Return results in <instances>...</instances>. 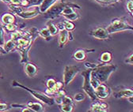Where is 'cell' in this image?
Listing matches in <instances>:
<instances>
[{
    "mask_svg": "<svg viewBox=\"0 0 133 112\" xmlns=\"http://www.w3.org/2000/svg\"><path fill=\"white\" fill-rule=\"evenodd\" d=\"M90 84H91L92 87L94 88V89H95L100 84H101L98 81V80L96 77H94V76H92L91 74H90Z\"/></svg>",
    "mask_w": 133,
    "mask_h": 112,
    "instance_id": "4dcf8cb0",
    "label": "cell"
},
{
    "mask_svg": "<svg viewBox=\"0 0 133 112\" xmlns=\"http://www.w3.org/2000/svg\"><path fill=\"white\" fill-rule=\"evenodd\" d=\"M112 54L109 51H105L102 54L101 58H100V61L103 64H106V63L110 62L112 61Z\"/></svg>",
    "mask_w": 133,
    "mask_h": 112,
    "instance_id": "7402d4cb",
    "label": "cell"
},
{
    "mask_svg": "<svg viewBox=\"0 0 133 112\" xmlns=\"http://www.w3.org/2000/svg\"><path fill=\"white\" fill-rule=\"evenodd\" d=\"M63 17L66 20H68V21H76V20L79 19L80 15H79L77 12L74 11L73 13H70V14L63 15Z\"/></svg>",
    "mask_w": 133,
    "mask_h": 112,
    "instance_id": "484cf974",
    "label": "cell"
},
{
    "mask_svg": "<svg viewBox=\"0 0 133 112\" xmlns=\"http://www.w3.org/2000/svg\"><path fill=\"white\" fill-rule=\"evenodd\" d=\"M60 110L64 112H71L74 110V105L71 104H61Z\"/></svg>",
    "mask_w": 133,
    "mask_h": 112,
    "instance_id": "f1b7e54d",
    "label": "cell"
},
{
    "mask_svg": "<svg viewBox=\"0 0 133 112\" xmlns=\"http://www.w3.org/2000/svg\"><path fill=\"white\" fill-rule=\"evenodd\" d=\"M39 36H41V37L45 39L47 41H49L52 38V35L49 33V31L47 28H44L39 31Z\"/></svg>",
    "mask_w": 133,
    "mask_h": 112,
    "instance_id": "cb8c5ba5",
    "label": "cell"
},
{
    "mask_svg": "<svg viewBox=\"0 0 133 112\" xmlns=\"http://www.w3.org/2000/svg\"><path fill=\"white\" fill-rule=\"evenodd\" d=\"M56 95H58V96H64V95H66V92L63 89V88H61V89H59L58 92H57V93H56Z\"/></svg>",
    "mask_w": 133,
    "mask_h": 112,
    "instance_id": "f35d334b",
    "label": "cell"
},
{
    "mask_svg": "<svg viewBox=\"0 0 133 112\" xmlns=\"http://www.w3.org/2000/svg\"><path fill=\"white\" fill-rule=\"evenodd\" d=\"M90 73H91L90 69H88V70L83 71L82 73V76L83 77V80H84V81H83V85H82V89L87 95H89V97L93 101H95V100H97V98L96 95H95L94 89L92 87V85L90 84Z\"/></svg>",
    "mask_w": 133,
    "mask_h": 112,
    "instance_id": "8992f818",
    "label": "cell"
},
{
    "mask_svg": "<svg viewBox=\"0 0 133 112\" xmlns=\"http://www.w3.org/2000/svg\"><path fill=\"white\" fill-rule=\"evenodd\" d=\"M80 69L76 66H65L63 72V85L64 86L68 85L76 75L79 73Z\"/></svg>",
    "mask_w": 133,
    "mask_h": 112,
    "instance_id": "52a82bcc",
    "label": "cell"
},
{
    "mask_svg": "<svg viewBox=\"0 0 133 112\" xmlns=\"http://www.w3.org/2000/svg\"><path fill=\"white\" fill-rule=\"evenodd\" d=\"M4 28L6 29V31L8 32H14L15 30H17L18 28V25H15L14 23H10V24H6L5 25Z\"/></svg>",
    "mask_w": 133,
    "mask_h": 112,
    "instance_id": "836d02e7",
    "label": "cell"
},
{
    "mask_svg": "<svg viewBox=\"0 0 133 112\" xmlns=\"http://www.w3.org/2000/svg\"><path fill=\"white\" fill-rule=\"evenodd\" d=\"M94 1H95L96 3H99L102 6H111V5L117 3L121 0H94Z\"/></svg>",
    "mask_w": 133,
    "mask_h": 112,
    "instance_id": "d4e9b609",
    "label": "cell"
},
{
    "mask_svg": "<svg viewBox=\"0 0 133 112\" xmlns=\"http://www.w3.org/2000/svg\"><path fill=\"white\" fill-rule=\"evenodd\" d=\"M85 99H86V95L84 93H82V92L76 93L74 96V100L75 102H81L82 100H84Z\"/></svg>",
    "mask_w": 133,
    "mask_h": 112,
    "instance_id": "f546056e",
    "label": "cell"
},
{
    "mask_svg": "<svg viewBox=\"0 0 133 112\" xmlns=\"http://www.w3.org/2000/svg\"><path fill=\"white\" fill-rule=\"evenodd\" d=\"M61 104H71V105H74V100L70 96H66V95H64V96L63 97V99H62V103Z\"/></svg>",
    "mask_w": 133,
    "mask_h": 112,
    "instance_id": "d6a6232c",
    "label": "cell"
},
{
    "mask_svg": "<svg viewBox=\"0 0 133 112\" xmlns=\"http://www.w3.org/2000/svg\"><path fill=\"white\" fill-rule=\"evenodd\" d=\"M94 92L97 98L101 100H105L110 96L112 90L109 87H108L104 83H101L94 89Z\"/></svg>",
    "mask_w": 133,
    "mask_h": 112,
    "instance_id": "ba28073f",
    "label": "cell"
},
{
    "mask_svg": "<svg viewBox=\"0 0 133 112\" xmlns=\"http://www.w3.org/2000/svg\"><path fill=\"white\" fill-rule=\"evenodd\" d=\"M58 0H43L41 4L38 6L41 13H44L50 7L53 6Z\"/></svg>",
    "mask_w": 133,
    "mask_h": 112,
    "instance_id": "5bb4252c",
    "label": "cell"
},
{
    "mask_svg": "<svg viewBox=\"0 0 133 112\" xmlns=\"http://www.w3.org/2000/svg\"><path fill=\"white\" fill-rule=\"evenodd\" d=\"M63 97L62 96H58V95H57V97L55 99V103H56L57 104L60 105L62 103V99H63Z\"/></svg>",
    "mask_w": 133,
    "mask_h": 112,
    "instance_id": "ab89813d",
    "label": "cell"
},
{
    "mask_svg": "<svg viewBox=\"0 0 133 112\" xmlns=\"http://www.w3.org/2000/svg\"><path fill=\"white\" fill-rule=\"evenodd\" d=\"M124 62H125L126 64L132 65V63H133V54H131V55L124 60Z\"/></svg>",
    "mask_w": 133,
    "mask_h": 112,
    "instance_id": "74e56055",
    "label": "cell"
},
{
    "mask_svg": "<svg viewBox=\"0 0 133 112\" xmlns=\"http://www.w3.org/2000/svg\"><path fill=\"white\" fill-rule=\"evenodd\" d=\"M103 63L102 64H99V63H94V62H87L84 63L85 66L87 68V69H90V70H93V69H95L97 67H98L99 66L102 65Z\"/></svg>",
    "mask_w": 133,
    "mask_h": 112,
    "instance_id": "1f68e13d",
    "label": "cell"
},
{
    "mask_svg": "<svg viewBox=\"0 0 133 112\" xmlns=\"http://www.w3.org/2000/svg\"><path fill=\"white\" fill-rule=\"evenodd\" d=\"M41 13L39 11V8H36L32 10H26V11L23 10L21 13L18 14V16L22 19H32L37 17Z\"/></svg>",
    "mask_w": 133,
    "mask_h": 112,
    "instance_id": "30bf717a",
    "label": "cell"
},
{
    "mask_svg": "<svg viewBox=\"0 0 133 112\" xmlns=\"http://www.w3.org/2000/svg\"><path fill=\"white\" fill-rule=\"evenodd\" d=\"M127 10L129 12V13L131 15H132V13H133V2H132V0H129V1L127 3Z\"/></svg>",
    "mask_w": 133,
    "mask_h": 112,
    "instance_id": "d590c367",
    "label": "cell"
},
{
    "mask_svg": "<svg viewBox=\"0 0 133 112\" xmlns=\"http://www.w3.org/2000/svg\"><path fill=\"white\" fill-rule=\"evenodd\" d=\"M12 85L14 87H18V88H21L27 92H29L33 97H35L37 100H38L40 102H41L42 103H44V104H47L48 106H52L54 105L56 103H55V99L52 96H50V95H48L44 93H42V92H40L38 91H36L34 89H31L29 88V87L27 86H25L23 85H22L21 83L18 82L17 81H12Z\"/></svg>",
    "mask_w": 133,
    "mask_h": 112,
    "instance_id": "3957f363",
    "label": "cell"
},
{
    "mask_svg": "<svg viewBox=\"0 0 133 112\" xmlns=\"http://www.w3.org/2000/svg\"><path fill=\"white\" fill-rule=\"evenodd\" d=\"M6 52L3 49V47L0 46V55H6Z\"/></svg>",
    "mask_w": 133,
    "mask_h": 112,
    "instance_id": "7bdbcfd3",
    "label": "cell"
},
{
    "mask_svg": "<svg viewBox=\"0 0 133 112\" xmlns=\"http://www.w3.org/2000/svg\"><path fill=\"white\" fill-rule=\"evenodd\" d=\"M26 107L30 108L32 111L34 112H42L44 111V107L41 103H37V102H29L25 104Z\"/></svg>",
    "mask_w": 133,
    "mask_h": 112,
    "instance_id": "e0dca14e",
    "label": "cell"
},
{
    "mask_svg": "<svg viewBox=\"0 0 133 112\" xmlns=\"http://www.w3.org/2000/svg\"><path fill=\"white\" fill-rule=\"evenodd\" d=\"M10 108H11V107L9 106L8 104L3 103H0V112L7 110H9V109H10Z\"/></svg>",
    "mask_w": 133,
    "mask_h": 112,
    "instance_id": "8d00e7d4",
    "label": "cell"
},
{
    "mask_svg": "<svg viewBox=\"0 0 133 112\" xmlns=\"http://www.w3.org/2000/svg\"><path fill=\"white\" fill-rule=\"evenodd\" d=\"M39 36V30L33 27L30 28L29 31L25 32V35L16 41V48L21 53L22 59L21 64H25L29 62V51L31 47Z\"/></svg>",
    "mask_w": 133,
    "mask_h": 112,
    "instance_id": "6da1fadb",
    "label": "cell"
},
{
    "mask_svg": "<svg viewBox=\"0 0 133 112\" xmlns=\"http://www.w3.org/2000/svg\"><path fill=\"white\" fill-rule=\"evenodd\" d=\"M132 95H133V91L131 88L122 89L113 93V96L115 98H122V97L128 98L130 96H132Z\"/></svg>",
    "mask_w": 133,
    "mask_h": 112,
    "instance_id": "9a60e30c",
    "label": "cell"
},
{
    "mask_svg": "<svg viewBox=\"0 0 133 112\" xmlns=\"http://www.w3.org/2000/svg\"><path fill=\"white\" fill-rule=\"evenodd\" d=\"M5 30L3 25L0 23V46L3 47L5 43Z\"/></svg>",
    "mask_w": 133,
    "mask_h": 112,
    "instance_id": "83f0119b",
    "label": "cell"
},
{
    "mask_svg": "<svg viewBox=\"0 0 133 112\" xmlns=\"http://www.w3.org/2000/svg\"><path fill=\"white\" fill-rule=\"evenodd\" d=\"M22 112H32V110L30 109V108H29L28 107H23L22 108Z\"/></svg>",
    "mask_w": 133,
    "mask_h": 112,
    "instance_id": "b9f144b4",
    "label": "cell"
},
{
    "mask_svg": "<svg viewBox=\"0 0 133 112\" xmlns=\"http://www.w3.org/2000/svg\"><path fill=\"white\" fill-rule=\"evenodd\" d=\"M24 69H25V73L29 77H33L37 73V71H38L37 67L34 65V64L32 63V62H29L25 63V68Z\"/></svg>",
    "mask_w": 133,
    "mask_h": 112,
    "instance_id": "7c38bea8",
    "label": "cell"
},
{
    "mask_svg": "<svg viewBox=\"0 0 133 112\" xmlns=\"http://www.w3.org/2000/svg\"><path fill=\"white\" fill-rule=\"evenodd\" d=\"M63 26H64V28L66 30H68L69 32H72L75 28V25L74 23H72L71 21H68V20H64L63 21Z\"/></svg>",
    "mask_w": 133,
    "mask_h": 112,
    "instance_id": "4316f807",
    "label": "cell"
},
{
    "mask_svg": "<svg viewBox=\"0 0 133 112\" xmlns=\"http://www.w3.org/2000/svg\"><path fill=\"white\" fill-rule=\"evenodd\" d=\"M43 0H23L22 3H21V6L22 7H33V6H39Z\"/></svg>",
    "mask_w": 133,
    "mask_h": 112,
    "instance_id": "2e32d148",
    "label": "cell"
},
{
    "mask_svg": "<svg viewBox=\"0 0 133 112\" xmlns=\"http://www.w3.org/2000/svg\"><path fill=\"white\" fill-rule=\"evenodd\" d=\"M69 31L63 29L59 31V47L63 48L64 45L69 40Z\"/></svg>",
    "mask_w": 133,
    "mask_h": 112,
    "instance_id": "4fadbf2b",
    "label": "cell"
},
{
    "mask_svg": "<svg viewBox=\"0 0 133 112\" xmlns=\"http://www.w3.org/2000/svg\"><path fill=\"white\" fill-rule=\"evenodd\" d=\"M56 27H57V28L59 29V31H61V30H63V29H65V28H64V26H63V22H61V23H58V24L56 25Z\"/></svg>",
    "mask_w": 133,
    "mask_h": 112,
    "instance_id": "60d3db41",
    "label": "cell"
},
{
    "mask_svg": "<svg viewBox=\"0 0 133 112\" xmlns=\"http://www.w3.org/2000/svg\"><path fill=\"white\" fill-rule=\"evenodd\" d=\"M61 1H64V0H61Z\"/></svg>",
    "mask_w": 133,
    "mask_h": 112,
    "instance_id": "f6af8a7d",
    "label": "cell"
},
{
    "mask_svg": "<svg viewBox=\"0 0 133 112\" xmlns=\"http://www.w3.org/2000/svg\"><path fill=\"white\" fill-rule=\"evenodd\" d=\"M86 51L85 50H82V49H80V50H78L76 51L74 55H73V58L75 60H77V61H79V62H82V61H84L86 59Z\"/></svg>",
    "mask_w": 133,
    "mask_h": 112,
    "instance_id": "ffe728a7",
    "label": "cell"
},
{
    "mask_svg": "<svg viewBox=\"0 0 133 112\" xmlns=\"http://www.w3.org/2000/svg\"><path fill=\"white\" fill-rule=\"evenodd\" d=\"M1 20L4 25H6V24H10V23H14L16 19H15L14 15L6 13L3 14V16L1 17Z\"/></svg>",
    "mask_w": 133,
    "mask_h": 112,
    "instance_id": "ac0fdd59",
    "label": "cell"
},
{
    "mask_svg": "<svg viewBox=\"0 0 133 112\" xmlns=\"http://www.w3.org/2000/svg\"><path fill=\"white\" fill-rule=\"evenodd\" d=\"M24 35H25V32L21 31V30H15V31H14L13 33H11L10 37H11L12 40L16 42L18 40L22 38Z\"/></svg>",
    "mask_w": 133,
    "mask_h": 112,
    "instance_id": "603a6c76",
    "label": "cell"
},
{
    "mask_svg": "<svg viewBox=\"0 0 133 112\" xmlns=\"http://www.w3.org/2000/svg\"><path fill=\"white\" fill-rule=\"evenodd\" d=\"M0 1L6 3V4H8V5L10 4V0H0Z\"/></svg>",
    "mask_w": 133,
    "mask_h": 112,
    "instance_id": "ee69618b",
    "label": "cell"
},
{
    "mask_svg": "<svg viewBox=\"0 0 133 112\" xmlns=\"http://www.w3.org/2000/svg\"><path fill=\"white\" fill-rule=\"evenodd\" d=\"M89 34L98 40H108L109 38V34L107 33L106 29L102 27H97L93 30H90Z\"/></svg>",
    "mask_w": 133,
    "mask_h": 112,
    "instance_id": "9c48e42d",
    "label": "cell"
},
{
    "mask_svg": "<svg viewBox=\"0 0 133 112\" xmlns=\"http://www.w3.org/2000/svg\"><path fill=\"white\" fill-rule=\"evenodd\" d=\"M47 28L48 29L49 33H51L52 36H56L59 32V29L57 28L56 25H55L52 21H49L47 22Z\"/></svg>",
    "mask_w": 133,
    "mask_h": 112,
    "instance_id": "44dd1931",
    "label": "cell"
},
{
    "mask_svg": "<svg viewBox=\"0 0 133 112\" xmlns=\"http://www.w3.org/2000/svg\"><path fill=\"white\" fill-rule=\"evenodd\" d=\"M3 47L6 53L11 52L14 48H16V42L12 40H10L4 43Z\"/></svg>",
    "mask_w": 133,
    "mask_h": 112,
    "instance_id": "d6986e66",
    "label": "cell"
},
{
    "mask_svg": "<svg viewBox=\"0 0 133 112\" xmlns=\"http://www.w3.org/2000/svg\"><path fill=\"white\" fill-rule=\"evenodd\" d=\"M116 70H117V66L114 64H110V65L102 64L98 67L91 70L90 74L96 77L100 83H105L110 75Z\"/></svg>",
    "mask_w": 133,
    "mask_h": 112,
    "instance_id": "7a4b0ae2",
    "label": "cell"
},
{
    "mask_svg": "<svg viewBox=\"0 0 133 112\" xmlns=\"http://www.w3.org/2000/svg\"><path fill=\"white\" fill-rule=\"evenodd\" d=\"M89 110L93 112H106L109 110V105L106 103L97 101L91 105Z\"/></svg>",
    "mask_w": 133,
    "mask_h": 112,
    "instance_id": "8fae6325",
    "label": "cell"
},
{
    "mask_svg": "<svg viewBox=\"0 0 133 112\" xmlns=\"http://www.w3.org/2000/svg\"><path fill=\"white\" fill-rule=\"evenodd\" d=\"M71 3L69 1H57L53 6L50 7L45 13H44V18L46 19L54 20L56 18L61 16L62 11L63 10L64 7Z\"/></svg>",
    "mask_w": 133,
    "mask_h": 112,
    "instance_id": "5b68a950",
    "label": "cell"
},
{
    "mask_svg": "<svg viewBox=\"0 0 133 112\" xmlns=\"http://www.w3.org/2000/svg\"><path fill=\"white\" fill-rule=\"evenodd\" d=\"M105 29L109 34H112L122 31H132L133 27L131 24H129L125 18H121L112 19Z\"/></svg>",
    "mask_w": 133,
    "mask_h": 112,
    "instance_id": "277c9868",
    "label": "cell"
},
{
    "mask_svg": "<svg viewBox=\"0 0 133 112\" xmlns=\"http://www.w3.org/2000/svg\"><path fill=\"white\" fill-rule=\"evenodd\" d=\"M56 83V81L55 79H53V78H50V79H48V81H47V82H46L47 88H53V87L55 86Z\"/></svg>",
    "mask_w": 133,
    "mask_h": 112,
    "instance_id": "e575fe53",
    "label": "cell"
}]
</instances>
